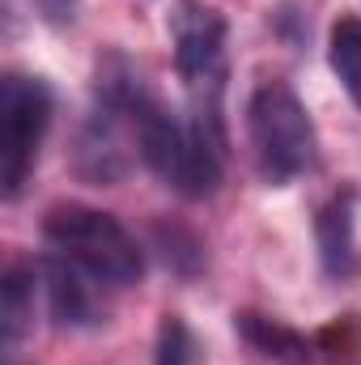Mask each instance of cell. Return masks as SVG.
Masks as SVG:
<instances>
[{"instance_id": "obj_1", "label": "cell", "mask_w": 361, "mask_h": 365, "mask_svg": "<svg viewBox=\"0 0 361 365\" xmlns=\"http://www.w3.org/2000/svg\"><path fill=\"white\" fill-rule=\"evenodd\" d=\"M149 93H153V86L141 77V68L123 51H106L98 60L90 110L77 132V175L86 182L115 187L128 175V166H132L128 140L136 145V115Z\"/></svg>"}, {"instance_id": "obj_2", "label": "cell", "mask_w": 361, "mask_h": 365, "mask_svg": "<svg viewBox=\"0 0 361 365\" xmlns=\"http://www.w3.org/2000/svg\"><path fill=\"white\" fill-rule=\"evenodd\" d=\"M136 153L183 200L213 195L221 187V175H225V140L204 132L191 115H175L158 93H149L141 102Z\"/></svg>"}, {"instance_id": "obj_3", "label": "cell", "mask_w": 361, "mask_h": 365, "mask_svg": "<svg viewBox=\"0 0 361 365\" xmlns=\"http://www.w3.org/2000/svg\"><path fill=\"white\" fill-rule=\"evenodd\" d=\"M43 238L51 247V255L68 259L73 268H81L86 276H93L102 289L119 293L132 289L145 276V251L132 238V230L90 204L77 200H60L47 208L43 217Z\"/></svg>"}, {"instance_id": "obj_4", "label": "cell", "mask_w": 361, "mask_h": 365, "mask_svg": "<svg viewBox=\"0 0 361 365\" xmlns=\"http://www.w3.org/2000/svg\"><path fill=\"white\" fill-rule=\"evenodd\" d=\"M166 30H171V47H175V73L187 90V115L204 132L225 140V115H221L225 77H230L225 17L208 0H175Z\"/></svg>"}, {"instance_id": "obj_5", "label": "cell", "mask_w": 361, "mask_h": 365, "mask_svg": "<svg viewBox=\"0 0 361 365\" xmlns=\"http://www.w3.org/2000/svg\"><path fill=\"white\" fill-rule=\"evenodd\" d=\"M247 136L255 170L268 187H289L319 166V132L306 102L285 81L255 86L247 102Z\"/></svg>"}, {"instance_id": "obj_6", "label": "cell", "mask_w": 361, "mask_h": 365, "mask_svg": "<svg viewBox=\"0 0 361 365\" xmlns=\"http://www.w3.org/2000/svg\"><path fill=\"white\" fill-rule=\"evenodd\" d=\"M56 93L43 77L4 73L0 81V191L13 204L39 166L43 140L51 132Z\"/></svg>"}, {"instance_id": "obj_7", "label": "cell", "mask_w": 361, "mask_h": 365, "mask_svg": "<svg viewBox=\"0 0 361 365\" xmlns=\"http://www.w3.org/2000/svg\"><path fill=\"white\" fill-rule=\"evenodd\" d=\"M315 251L319 268L332 284H349L361 276V247H357V191L340 187L332 191L315 212Z\"/></svg>"}, {"instance_id": "obj_8", "label": "cell", "mask_w": 361, "mask_h": 365, "mask_svg": "<svg viewBox=\"0 0 361 365\" xmlns=\"http://www.w3.org/2000/svg\"><path fill=\"white\" fill-rule=\"evenodd\" d=\"M43 293H47V314L56 327L64 331H86L106 323V293L93 276H86L81 268H73L60 255L43 259Z\"/></svg>"}, {"instance_id": "obj_9", "label": "cell", "mask_w": 361, "mask_h": 365, "mask_svg": "<svg viewBox=\"0 0 361 365\" xmlns=\"http://www.w3.org/2000/svg\"><path fill=\"white\" fill-rule=\"evenodd\" d=\"M234 331L255 349L264 353L268 361H280V365H310L315 361V349L302 331L285 327L280 319H268V314H255V310H238L234 314Z\"/></svg>"}, {"instance_id": "obj_10", "label": "cell", "mask_w": 361, "mask_h": 365, "mask_svg": "<svg viewBox=\"0 0 361 365\" xmlns=\"http://www.w3.org/2000/svg\"><path fill=\"white\" fill-rule=\"evenodd\" d=\"M39 272L34 264H9L0 280V340L4 353L21 344V336L34 327V293H39Z\"/></svg>"}, {"instance_id": "obj_11", "label": "cell", "mask_w": 361, "mask_h": 365, "mask_svg": "<svg viewBox=\"0 0 361 365\" xmlns=\"http://www.w3.org/2000/svg\"><path fill=\"white\" fill-rule=\"evenodd\" d=\"M327 64L340 77L345 93L361 106V17L357 13H340L327 30Z\"/></svg>"}, {"instance_id": "obj_12", "label": "cell", "mask_w": 361, "mask_h": 365, "mask_svg": "<svg viewBox=\"0 0 361 365\" xmlns=\"http://www.w3.org/2000/svg\"><path fill=\"white\" fill-rule=\"evenodd\" d=\"M200 349L191 327L183 323V314H162L158 323V340H153V365H195Z\"/></svg>"}, {"instance_id": "obj_13", "label": "cell", "mask_w": 361, "mask_h": 365, "mask_svg": "<svg viewBox=\"0 0 361 365\" xmlns=\"http://www.w3.org/2000/svg\"><path fill=\"white\" fill-rule=\"evenodd\" d=\"M30 4V13L39 17V21H47V26H73V17H77V9H81V0H26Z\"/></svg>"}]
</instances>
